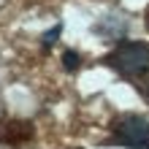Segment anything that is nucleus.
Returning <instances> with one entry per match:
<instances>
[{
	"instance_id": "nucleus-1",
	"label": "nucleus",
	"mask_w": 149,
	"mask_h": 149,
	"mask_svg": "<svg viewBox=\"0 0 149 149\" xmlns=\"http://www.w3.org/2000/svg\"><path fill=\"white\" fill-rule=\"evenodd\" d=\"M106 63L114 68L117 73L133 79V76H144L149 71V43L141 41H122L117 43L109 54Z\"/></svg>"
},
{
	"instance_id": "nucleus-2",
	"label": "nucleus",
	"mask_w": 149,
	"mask_h": 149,
	"mask_svg": "<svg viewBox=\"0 0 149 149\" xmlns=\"http://www.w3.org/2000/svg\"><path fill=\"white\" fill-rule=\"evenodd\" d=\"M114 141L127 146V149H149V119L138 114H125L114 119Z\"/></svg>"
},
{
	"instance_id": "nucleus-3",
	"label": "nucleus",
	"mask_w": 149,
	"mask_h": 149,
	"mask_svg": "<svg viewBox=\"0 0 149 149\" xmlns=\"http://www.w3.org/2000/svg\"><path fill=\"white\" fill-rule=\"evenodd\" d=\"M65 68H68V71H76V68H79V54H76V52H65Z\"/></svg>"
},
{
	"instance_id": "nucleus-4",
	"label": "nucleus",
	"mask_w": 149,
	"mask_h": 149,
	"mask_svg": "<svg viewBox=\"0 0 149 149\" xmlns=\"http://www.w3.org/2000/svg\"><path fill=\"white\" fill-rule=\"evenodd\" d=\"M144 95H146V98H149V81H146V87H144Z\"/></svg>"
},
{
	"instance_id": "nucleus-5",
	"label": "nucleus",
	"mask_w": 149,
	"mask_h": 149,
	"mask_svg": "<svg viewBox=\"0 0 149 149\" xmlns=\"http://www.w3.org/2000/svg\"><path fill=\"white\" fill-rule=\"evenodd\" d=\"M146 24H149V14H146Z\"/></svg>"
}]
</instances>
